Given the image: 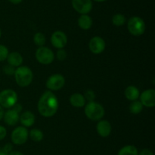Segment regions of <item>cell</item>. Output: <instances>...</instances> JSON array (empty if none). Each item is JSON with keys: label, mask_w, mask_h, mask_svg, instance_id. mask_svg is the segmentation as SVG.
Instances as JSON below:
<instances>
[{"label": "cell", "mask_w": 155, "mask_h": 155, "mask_svg": "<svg viewBox=\"0 0 155 155\" xmlns=\"http://www.w3.org/2000/svg\"><path fill=\"white\" fill-rule=\"evenodd\" d=\"M58 109V100L51 91H45L38 103V111L44 117L53 116Z\"/></svg>", "instance_id": "1"}, {"label": "cell", "mask_w": 155, "mask_h": 155, "mask_svg": "<svg viewBox=\"0 0 155 155\" xmlns=\"http://www.w3.org/2000/svg\"><path fill=\"white\" fill-rule=\"evenodd\" d=\"M14 74L17 84L21 87L28 86L33 81V71L27 66H19L15 70Z\"/></svg>", "instance_id": "2"}, {"label": "cell", "mask_w": 155, "mask_h": 155, "mask_svg": "<svg viewBox=\"0 0 155 155\" xmlns=\"http://www.w3.org/2000/svg\"><path fill=\"white\" fill-rule=\"evenodd\" d=\"M85 114L90 120L97 121L100 120L104 115V109L103 106L96 102L91 101L85 108Z\"/></svg>", "instance_id": "3"}, {"label": "cell", "mask_w": 155, "mask_h": 155, "mask_svg": "<svg viewBox=\"0 0 155 155\" xmlns=\"http://www.w3.org/2000/svg\"><path fill=\"white\" fill-rule=\"evenodd\" d=\"M18 101V94L11 89H6L0 93V106L4 108H11Z\"/></svg>", "instance_id": "4"}, {"label": "cell", "mask_w": 155, "mask_h": 155, "mask_svg": "<svg viewBox=\"0 0 155 155\" xmlns=\"http://www.w3.org/2000/svg\"><path fill=\"white\" fill-rule=\"evenodd\" d=\"M127 27L131 34L134 36H141L145 30V24L139 17H133L129 20Z\"/></svg>", "instance_id": "5"}, {"label": "cell", "mask_w": 155, "mask_h": 155, "mask_svg": "<svg viewBox=\"0 0 155 155\" xmlns=\"http://www.w3.org/2000/svg\"><path fill=\"white\" fill-rule=\"evenodd\" d=\"M36 58L38 62L43 65H48L54 61V55L48 47L41 46L36 50Z\"/></svg>", "instance_id": "6"}, {"label": "cell", "mask_w": 155, "mask_h": 155, "mask_svg": "<svg viewBox=\"0 0 155 155\" xmlns=\"http://www.w3.org/2000/svg\"><path fill=\"white\" fill-rule=\"evenodd\" d=\"M28 135L29 134L27 129L23 126H19L12 132V141L15 144L21 145L27 141Z\"/></svg>", "instance_id": "7"}, {"label": "cell", "mask_w": 155, "mask_h": 155, "mask_svg": "<svg viewBox=\"0 0 155 155\" xmlns=\"http://www.w3.org/2000/svg\"><path fill=\"white\" fill-rule=\"evenodd\" d=\"M65 84V78L60 74H54L50 76L46 81V87L50 91H58Z\"/></svg>", "instance_id": "8"}, {"label": "cell", "mask_w": 155, "mask_h": 155, "mask_svg": "<svg viewBox=\"0 0 155 155\" xmlns=\"http://www.w3.org/2000/svg\"><path fill=\"white\" fill-rule=\"evenodd\" d=\"M74 9L82 15L89 13L92 9V0H72Z\"/></svg>", "instance_id": "9"}, {"label": "cell", "mask_w": 155, "mask_h": 155, "mask_svg": "<svg viewBox=\"0 0 155 155\" xmlns=\"http://www.w3.org/2000/svg\"><path fill=\"white\" fill-rule=\"evenodd\" d=\"M51 43L55 48L63 49L68 43V37L64 32L58 30L51 35Z\"/></svg>", "instance_id": "10"}, {"label": "cell", "mask_w": 155, "mask_h": 155, "mask_svg": "<svg viewBox=\"0 0 155 155\" xmlns=\"http://www.w3.org/2000/svg\"><path fill=\"white\" fill-rule=\"evenodd\" d=\"M89 46L94 54H100L105 49V42L100 36H94L89 41Z\"/></svg>", "instance_id": "11"}, {"label": "cell", "mask_w": 155, "mask_h": 155, "mask_svg": "<svg viewBox=\"0 0 155 155\" xmlns=\"http://www.w3.org/2000/svg\"><path fill=\"white\" fill-rule=\"evenodd\" d=\"M141 103L146 107H154L155 106V91L154 89L146 90L140 96Z\"/></svg>", "instance_id": "12"}, {"label": "cell", "mask_w": 155, "mask_h": 155, "mask_svg": "<svg viewBox=\"0 0 155 155\" xmlns=\"http://www.w3.org/2000/svg\"><path fill=\"white\" fill-rule=\"evenodd\" d=\"M111 125L107 120H101L97 125V132L100 136L105 138L111 132Z\"/></svg>", "instance_id": "13"}, {"label": "cell", "mask_w": 155, "mask_h": 155, "mask_svg": "<svg viewBox=\"0 0 155 155\" xmlns=\"http://www.w3.org/2000/svg\"><path fill=\"white\" fill-rule=\"evenodd\" d=\"M5 122L8 126H15L19 121V113L16 111L12 109H9L3 115Z\"/></svg>", "instance_id": "14"}, {"label": "cell", "mask_w": 155, "mask_h": 155, "mask_svg": "<svg viewBox=\"0 0 155 155\" xmlns=\"http://www.w3.org/2000/svg\"><path fill=\"white\" fill-rule=\"evenodd\" d=\"M21 124L25 127H30L35 122V115L30 111H27L22 113L19 118Z\"/></svg>", "instance_id": "15"}, {"label": "cell", "mask_w": 155, "mask_h": 155, "mask_svg": "<svg viewBox=\"0 0 155 155\" xmlns=\"http://www.w3.org/2000/svg\"><path fill=\"white\" fill-rule=\"evenodd\" d=\"M7 60L9 65L14 67H19L23 62V57L18 52H12L8 53Z\"/></svg>", "instance_id": "16"}, {"label": "cell", "mask_w": 155, "mask_h": 155, "mask_svg": "<svg viewBox=\"0 0 155 155\" xmlns=\"http://www.w3.org/2000/svg\"><path fill=\"white\" fill-rule=\"evenodd\" d=\"M70 103L73 106L80 108L86 104V99L83 94L75 93L70 97Z\"/></svg>", "instance_id": "17"}, {"label": "cell", "mask_w": 155, "mask_h": 155, "mask_svg": "<svg viewBox=\"0 0 155 155\" xmlns=\"http://www.w3.org/2000/svg\"><path fill=\"white\" fill-rule=\"evenodd\" d=\"M78 24L83 30H89L92 25V20L89 15H82L78 19Z\"/></svg>", "instance_id": "18"}, {"label": "cell", "mask_w": 155, "mask_h": 155, "mask_svg": "<svg viewBox=\"0 0 155 155\" xmlns=\"http://www.w3.org/2000/svg\"><path fill=\"white\" fill-rule=\"evenodd\" d=\"M125 97L130 100H136L139 97V91L135 86H129L125 90Z\"/></svg>", "instance_id": "19"}, {"label": "cell", "mask_w": 155, "mask_h": 155, "mask_svg": "<svg viewBox=\"0 0 155 155\" xmlns=\"http://www.w3.org/2000/svg\"><path fill=\"white\" fill-rule=\"evenodd\" d=\"M137 148L134 145H127L120 149L118 152V155H138Z\"/></svg>", "instance_id": "20"}, {"label": "cell", "mask_w": 155, "mask_h": 155, "mask_svg": "<svg viewBox=\"0 0 155 155\" xmlns=\"http://www.w3.org/2000/svg\"><path fill=\"white\" fill-rule=\"evenodd\" d=\"M143 109V105L142 104L140 101H138L137 100H133L130 106V111L133 114H139L140 113Z\"/></svg>", "instance_id": "21"}, {"label": "cell", "mask_w": 155, "mask_h": 155, "mask_svg": "<svg viewBox=\"0 0 155 155\" xmlns=\"http://www.w3.org/2000/svg\"><path fill=\"white\" fill-rule=\"evenodd\" d=\"M29 135H30V138L36 142H39L43 139V133L39 129H32L29 133Z\"/></svg>", "instance_id": "22"}, {"label": "cell", "mask_w": 155, "mask_h": 155, "mask_svg": "<svg viewBox=\"0 0 155 155\" xmlns=\"http://www.w3.org/2000/svg\"><path fill=\"white\" fill-rule=\"evenodd\" d=\"M112 22L116 26H122L125 24L126 18L122 14H116L112 18Z\"/></svg>", "instance_id": "23"}, {"label": "cell", "mask_w": 155, "mask_h": 155, "mask_svg": "<svg viewBox=\"0 0 155 155\" xmlns=\"http://www.w3.org/2000/svg\"><path fill=\"white\" fill-rule=\"evenodd\" d=\"M33 41L36 43V45L39 46H42L45 43V35L42 33H36L34 35V37H33Z\"/></svg>", "instance_id": "24"}, {"label": "cell", "mask_w": 155, "mask_h": 155, "mask_svg": "<svg viewBox=\"0 0 155 155\" xmlns=\"http://www.w3.org/2000/svg\"><path fill=\"white\" fill-rule=\"evenodd\" d=\"M8 56V50L7 47L5 46L0 45V62L7 59Z\"/></svg>", "instance_id": "25"}, {"label": "cell", "mask_w": 155, "mask_h": 155, "mask_svg": "<svg viewBox=\"0 0 155 155\" xmlns=\"http://www.w3.org/2000/svg\"><path fill=\"white\" fill-rule=\"evenodd\" d=\"M84 97L86 100H89V102L94 101V99L95 98V93H94L92 90H87V91L85 92Z\"/></svg>", "instance_id": "26"}, {"label": "cell", "mask_w": 155, "mask_h": 155, "mask_svg": "<svg viewBox=\"0 0 155 155\" xmlns=\"http://www.w3.org/2000/svg\"><path fill=\"white\" fill-rule=\"evenodd\" d=\"M67 57V53L66 51L63 49H59L58 51L57 52V58L60 61H63L66 59Z\"/></svg>", "instance_id": "27"}, {"label": "cell", "mask_w": 155, "mask_h": 155, "mask_svg": "<svg viewBox=\"0 0 155 155\" xmlns=\"http://www.w3.org/2000/svg\"><path fill=\"white\" fill-rule=\"evenodd\" d=\"M4 71L5 74H8V75H12V74H15V67L12 66L11 65H6L4 67Z\"/></svg>", "instance_id": "28"}, {"label": "cell", "mask_w": 155, "mask_h": 155, "mask_svg": "<svg viewBox=\"0 0 155 155\" xmlns=\"http://www.w3.org/2000/svg\"><path fill=\"white\" fill-rule=\"evenodd\" d=\"M6 134H7V131L5 128L4 126H0V141L6 136Z\"/></svg>", "instance_id": "29"}, {"label": "cell", "mask_w": 155, "mask_h": 155, "mask_svg": "<svg viewBox=\"0 0 155 155\" xmlns=\"http://www.w3.org/2000/svg\"><path fill=\"white\" fill-rule=\"evenodd\" d=\"M3 150H5V151L6 152V153H10L11 151L12 150V148H13V146H12V144H9V143H8V144H6L4 146V147H2Z\"/></svg>", "instance_id": "30"}, {"label": "cell", "mask_w": 155, "mask_h": 155, "mask_svg": "<svg viewBox=\"0 0 155 155\" xmlns=\"http://www.w3.org/2000/svg\"><path fill=\"white\" fill-rule=\"evenodd\" d=\"M138 155H154V153L149 149H144Z\"/></svg>", "instance_id": "31"}, {"label": "cell", "mask_w": 155, "mask_h": 155, "mask_svg": "<svg viewBox=\"0 0 155 155\" xmlns=\"http://www.w3.org/2000/svg\"><path fill=\"white\" fill-rule=\"evenodd\" d=\"M12 107H13L14 110H15L17 112H18V113L21 112V111L22 110V106H21V105L19 104V103H16Z\"/></svg>", "instance_id": "32"}, {"label": "cell", "mask_w": 155, "mask_h": 155, "mask_svg": "<svg viewBox=\"0 0 155 155\" xmlns=\"http://www.w3.org/2000/svg\"><path fill=\"white\" fill-rule=\"evenodd\" d=\"M8 155H24V153L18 150H12L10 153H8Z\"/></svg>", "instance_id": "33"}, {"label": "cell", "mask_w": 155, "mask_h": 155, "mask_svg": "<svg viewBox=\"0 0 155 155\" xmlns=\"http://www.w3.org/2000/svg\"><path fill=\"white\" fill-rule=\"evenodd\" d=\"M3 115H4V110H3L2 107L0 106V120L3 118Z\"/></svg>", "instance_id": "34"}, {"label": "cell", "mask_w": 155, "mask_h": 155, "mask_svg": "<svg viewBox=\"0 0 155 155\" xmlns=\"http://www.w3.org/2000/svg\"><path fill=\"white\" fill-rule=\"evenodd\" d=\"M8 1H10L13 4H19L20 2H22V0H8Z\"/></svg>", "instance_id": "35"}, {"label": "cell", "mask_w": 155, "mask_h": 155, "mask_svg": "<svg viewBox=\"0 0 155 155\" xmlns=\"http://www.w3.org/2000/svg\"><path fill=\"white\" fill-rule=\"evenodd\" d=\"M0 155H8V153H6L3 148H0Z\"/></svg>", "instance_id": "36"}, {"label": "cell", "mask_w": 155, "mask_h": 155, "mask_svg": "<svg viewBox=\"0 0 155 155\" xmlns=\"http://www.w3.org/2000/svg\"><path fill=\"white\" fill-rule=\"evenodd\" d=\"M95 1H96V2H104V1H105V0H95Z\"/></svg>", "instance_id": "37"}, {"label": "cell", "mask_w": 155, "mask_h": 155, "mask_svg": "<svg viewBox=\"0 0 155 155\" xmlns=\"http://www.w3.org/2000/svg\"><path fill=\"white\" fill-rule=\"evenodd\" d=\"M2 36V31H1V29H0V37H1Z\"/></svg>", "instance_id": "38"}]
</instances>
